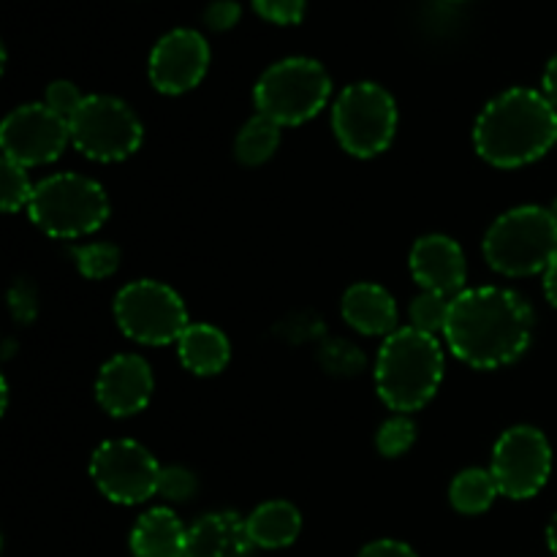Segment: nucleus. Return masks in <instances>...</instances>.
<instances>
[{
	"label": "nucleus",
	"instance_id": "nucleus-15",
	"mask_svg": "<svg viewBox=\"0 0 557 557\" xmlns=\"http://www.w3.org/2000/svg\"><path fill=\"white\" fill-rule=\"evenodd\" d=\"M411 272L413 281L424 288V292L441 294V297H451V294H462L466 286L468 267L466 253L460 245L444 234H430L422 237L411 250Z\"/></svg>",
	"mask_w": 557,
	"mask_h": 557
},
{
	"label": "nucleus",
	"instance_id": "nucleus-21",
	"mask_svg": "<svg viewBox=\"0 0 557 557\" xmlns=\"http://www.w3.org/2000/svg\"><path fill=\"white\" fill-rule=\"evenodd\" d=\"M498 495L500 490L495 484V476L490 471H482V468H468L449 487L451 506L462 515H482L493 506Z\"/></svg>",
	"mask_w": 557,
	"mask_h": 557
},
{
	"label": "nucleus",
	"instance_id": "nucleus-10",
	"mask_svg": "<svg viewBox=\"0 0 557 557\" xmlns=\"http://www.w3.org/2000/svg\"><path fill=\"white\" fill-rule=\"evenodd\" d=\"M161 468L156 457L136 441H107L92 455L90 476L109 500L134 506L158 495Z\"/></svg>",
	"mask_w": 557,
	"mask_h": 557
},
{
	"label": "nucleus",
	"instance_id": "nucleus-3",
	"mask_svg": "<svg viewBox=\"0 0 557 557\" xmlns=\"http://www.w3.org/2000/svg\"><path fill=\"white\" fill-rule=\"evenodd\" d=\"M444 379V348L438 337L406 326L392 332L375 362V386L392 411L411 413L428 406Z\"/></svg>",
	"mask_w": 557,
	"mask_h": 557
},
{
	"label": "nucleus",
	"instance_id": "nucleus-4",
	"mask_svg": "<svg viewBox=\"0 0 557 557\" xmlns=\"http://www.w3.org/2000/svg\"><path fill=\"white\" fill-rule=\"evenodd\" d=\"M557 253V218L544 207H517L484 237V259L495 272L528 277L544 272Z\"/></svg>",
	"mask_w": 557,
	"mask_h": 557
},
{
	"label": "nucleus",
	"instance_id": "nucleus-12",
	"mask_svg": "<svg viewBox=\"0 0 557 557\" xmlns=\"http://www.w3.org/2000/svg\"><path fill=\"white\" fill-rule=\"evenodd\" d=\"M69 141L71 125L60 120L47 103H27L14 109L0 125L5 161L25 169L58 161Z\"/></svg>",
	"mask_w": 557,
	"mask_h": 557
},
{
	"label": "nucleus",
	"instance_id": "nucleus-7",
	"mask_svg": "<svg viewBox=\"0 0 557 557\" xmlns=\"http://www.w3.org/2000/svg\"><path fill=\"white\" fill-rule=\"evenodd\" d=\"M332 125L343 150L357 158H373L395 139L397 103L381 85L357 82L337 98Z\"/></svg>",
	"mask_w": 557,
	"mask_h": 557
},
{
	"label": "nucleus",
	"instance_id": "nucleus-20",
	"mask_svg": "<svg viewBox=\"0 0 557 557\" xmlns=\"http://www.w3.org/2000/svg\"><path fill=\"white\" fill-rule=\"evenodd\" d=\"M245 522H248V536L253 542V547L264 549L288 547V544L297 542L299 531H302V515L288 500L261 504Z\"/></svg>",
	"mask_w": 557,
	"mask_h": 557
},
{
	"label": "nucleus",
	"instance_id": "nucleus-22",
	"mask_svg": "<svg viewBox=\"0 0 557 557\" xmlns=\"http://www.w3.org/2000/svg\"><path fill=\"white\" fill-rule=\"evenodd\" d=\"M277 145H281V125L275 120L264 117V114H256L239 131L234 152H237L245 166H259V163L270 161L275 156Z\"/></svg>",
	"mask_w": 557,
	"mask_h": 557
},
{
	"label": "nucleus",
	"instance_id": "nucleus-9",
	"mask_svg": "<svg viewBox=\"0 0 557 557\" xmlns=\"http://www.w3.org/2000/svg\"><path fill=\"white\" fill-rule=\"evenodd\" d=\"M71 145L92 161H123L141 145V123L134 109L112 96H87L71 120Z\"/></svg>",
	"mask_w": 557,
	"mask_h": 557
},
{
	"label": "nucleus",
	"instance_id": "nucleus-17",
	"mask_svg": "<svg viewBox=\"0 0 557 557\" xmlns=\"http://www.w3.org/2000/svg\"><path fill=\"white\" fill-rule=\"evenodd\" d=\"M343 319L362 335L397 332V305L386 288L375 283H357L343 294Z\"/></svg>",
	"mask_w": 557,
	"mask_h": 557
},
{
	"label": "nucleus",
	"instance_id": "nucleus-32",
	"mask_svg": "<svg viewBox=\"0 0 557 557\" xmlns=\"http://www.w3.org/2000/svg\"><path fill=\"white\" fill-rule=\"evenodd\" d=\"M544 96L549 98V103L557 109V54L547 63L544 71Z\"/></svg>",
	"mask_w": 557,
	"mask_h": 557
},
{
	"label": "nucleus",
	"instance_id": "nucleus-1",
	"mask_svg": "<svg viewBox=\"0 0 557 557\" xmlns=\"http://www.w3.org/2000/svg\"><path fill=\"white\" fill-rule=\"evenodd\" d=\"M533 310L509 288H468L451 299L444 335L451 354L479 370L506 368L528 351L533 337Z\"/></svg>",
	"mask_w": 557,
	"mask_h": 557
},
{
	"label": "nucleus",
	"instance_id": "nucleus-30",
	"mask_svg": "<svg viewBox=\"0 0 557 557\" xmlns=\"http://www.w3.org/2000/svg\"><path fill=\"white\" fill-rule=\"evenodd\" d=\"M239 16H243V9L234 0H215L205 11V22L212 30H232L239 22Z\"/></svg>",
	"mask_w": 557,
	"mask_h": 557
},
{
	"label": "nucleus",
	"instance_id": "nucleus-34",
	"mask_svg": "<svg viewBox=\"0 0 557 557\" xmlns=\"http://www.w3.org/2000/svg\"><path fill=\"white\" fill-rule=\"evenodd\" d=\"M547 542H549V549H553V555L557 557V515L553 517V522H549L547 528Z\"/></svg>",
	"mask_w": 557,
	"mask_h": 557
},
{
	"label": "nucleus",
	"instance_id": "nucleus-11",
	"mask_svg": "<svg viewBox=\"0 0 557 557\" xmlns=\"http://www.w3.org/2000/svg\"><path fill=\"white\" fill-rule=\"evenodd\" d=\"M553 471V449L536 428H511L498 438L490 473L500 495L511 500L533 498L547 484Z\"/></svg>",
	"mask_w": 557,
	"mask_h": 557
},
{
	"label": "nucleus",
	"instance_id": "nucleus-31",
	"mask_svg": "<svg viewBox=\"0 0 557 557\" xmlns=\"http://www.w3.org/2000/svg\"><path fill=\"white\" fill-rule=\"evenodd\" d=\"M359 557H417L408 544L392 542V539H381V542L368 544V547L359 553Z\"/></svg>",
	"mask_w": 557,
	"mask_h": 557
},
{
	"label": "nucleus",
	"instance_id": "nucleus-23",
	"mask_svg": "<svg viewBox=\"0 0 557 557\" xmlns=\"http://www.w3.org/2000/svg\"><path fill=\"white\" fill-rule=\"evenodd\" d=\"M451 313V299L441 297V294L422 292L411 302V326L413 330L424 332V335H438L446 330Z\"/></svg>",
	"mask_w": 557,
	"mask_h": 557
},
{
	"label": "nucleus",
	"instance_id": "nucleus-29",
	"mask_svg": "<svg viewBox=\"0 0 557 557\" xmlns=\"http://www.w3.org/2000/svg\"><path fill=\"white\" fill-rule=\"evenodd\" d=\"M305 3L308 0H253V9L275 25H297L305 16Z\"/></svg>",
	"mask_w": 557,
	"mask_h": 557
},
{
	"label": "nucleus",
	"instance_id": "nucleus-35",
	"mask_svg": "<svg viewBox=\"0 0 557 557\" xmlns=\"http://www.w3.org/2000/svg\"><path fill=\"white\" fill-rule=\"evenodd\" d=\"M553 215L557 218V199H555V205H553Z\"/></svg>",
	"mask_w": 557,
	"mask_h": 557
},
{
	"label": "nucleus",
	"instance_id": "nucleus-6",
	"mask_svg": "<svg viewBox=\"0 0 557 557\" xmlns=\"http://www.w3.org/2000/svg\"><path fill=\"white\" fill-rule=\"evenodd\" d=\"M332 92L330 74L310 58H288L270 65L256 82L253 101L259 114L277 125H302L326 107Z\"/></svg>",
	"mask_w": 557,
	"mask_h": 557
},
{
	"label": "nucleus",
	"instance_id": "nucleus-18",
	"mask_svg": "<svg viewBox=\"0 0 557 557\" xmlns=\"http://www.w3.org/2000/svg\"><path fill=\"white\" fill-rule=\"evenodd\" d=\"M188 531L172 509H152L139 517L131 533L134 557H185Z\"/></svg>",
	"mask_w": 557,
	"mask_h": 557
},
{
	"label": "nucleus",
	"instance_id": "nucleus-25",
	"mask_svg": "<svg viewBox=\"0 0 557 557\" xmlns=\"http://www.w3.org/2000/svg\"><path fill=\"white\" fill-rule=\"evenodd\" d=\"M33 190H36V185H30V180H27V169L3 158V174H0V205H3V210L16 212L30 205Z\"/></svg>",
	"mask_w": 557,
	"mask_h": 557
},
{
	"label": "nucleus",
	"instance_id": "nucleus-33",
	"mask_svg": "<svg viewBox=\"0 0 557 557\" xmlns=\"http://www.w3.org/2000/svg\"><path fill=\"white\" fill-rule=\"evenodd\" d=\"M544 294H547L549 302L557 308V253H555V259L549 261L547 270H544Z\"/></svg>",
	"mask_w": 557,
	"mask_h": 557
},
{
	"label": "nucleus",
	"instance_id": "nucleus-19",
	"mask_svg": "<svg viewBox=\"0 0 557 557\" xmlns=\"http://www.w3.org/2000/svg\"><path fill=\"white\" fill-rule=\"evenodd\" d=\"M177 351L185 370L196 375L221 373L232 357L226 335L210 324H188V330L177 341Z\"/></svg>",
	"mask_w": 557,
	"mask_h": 557
},
{
	"label": "nucleus",
	"instance_id": "nucleus-2",
	"mask_svg": "<svg viewBox=\"0 0 557 557\" xmlns=\"http://www.w3.org/2000/svg\"><path fill=\"white\" fill-rule=\"evenodd\" d=\"M557 141V109L544 92L511 87L484 107L473 145L487 163L517 169L539 161Z\"/></svg>",
	"mask_w": 557,
	"mask_h": 557
},
{
	"label": "nucleus",
	"instance_id": "nucleus-16",
	"mask_svg": "<svg viewBox=\"0 0 557 557\" xmlns=\"http://www.w3.org/2000/svg\"><path fill=\"white\" fill-rule=\"evenodd\" d=\"M253 547L248 536V522L232 511L207 515L188 528L185 557H245Z\"/></svg>",
	"mask_w": 557,
	"mask_h": 557
},
{
	"label": "nucleus",
	"instance_id": "nucleus-24",
	"mask_svg": "<svg viewBox=\"0 0 557 557\" xmlns=\"http://www.w3.org/2000/svg\"><path fill=\"white\" fill-rule=\"evenodd\" d=\"M74 261L82 275L90 281H101L120 267V250L112 243H90L74 250Z\"/></svg>",
	"mask_w": 557,
	"mask_h": 557
},
{
	"label": "nucleus",
	"instance_id": "nucleus-13",
	"mask_svg": "<svg viewBox=\"0 0 557 557\" xmlns=\"http://www.w3.org/2000/svg\"><path fill=\"white\" fill-rule=\"evenodd\" d=\"M210 65V47L205 36L188 27L166 33L152 47L150 54V82L156 90L166 96H180L199 85Z\"/></svg>",
	"mask_w": 557,
	"mask_h": 557
},
{
	"label": "nucleus",
	"instance_id": "nucleus-27",
	"mask_svg": "<svg viewBox=\"0 0 557 557\" xmlns=\"http://www.w3.org/2000/svg\"><path fill=\"white\" fill-rule=\"evenodd\" d=\"M82 103H85V96H82L79 87L71 85V82L60 79L47 87V107L52 109L60 120H65V123H71V120L76 117Z\"/></svg>",
	"mask_w": 557,
	"mask_h": 557
},
{
	"label": "nucleus",
	"instance_id": "nucleus-14",
	"mask_svg": "<svg viewBox=\"0 0 557 557\" xmlns=\"http://www.w3.org/2000/svg\"><path fill=\"white\" fill-rule=\"evenodd\" d=\"M152 386L150 364L136 354H120L98 373L96 397L109 417H134L150 403Z\"/></svg>",
	"mask_w": 557,
	"mask_h": 557
},
{
	"label": "nucleus",
	"instance_id": "nucleus-26",
	"mask_svg": "<svg viewBox=\"0 0 557 557\" xmlns=\"http://www.w3.org/2000/svg\"><path fill=\"white\" fill-rule=\"evenodd\" d=\"M417 441V428H413L411 419L406 417H395L389 422L381 424L379 435H375V446L384 457H400L406 455L408 449Z\"/></svg>",
	"mask_w": 557,
	"mask_h": 557
},
{
	"label": "nucleus",
	"instance_id": "nucleus-5",
	"mask_svg": "<svg viewBox=\"0 0 557 557\" xmlns=\"http://www.w3.org/2000/svg\"><path fill=\"white\" fill-rule=\"evenodd\" d=\"M27 212L49 237L74 239L98 232L107 223L109 199L96 180L63 172L36 185Z\"/></svg>",
	"mask_w": 557,
	"mask_h": 557
},
{
	"label": "nucleus",
	"instance_id": "nucleus-8",
	"mask_svg": "<svg viewBox=\"0 0 557 557\" xmlns=\"http://www.w3.org/2000/svg\"><path fill=\"white\" fill-rule=\"evenodd\" d=\"M114 319L125 337L145 346H166L188 330V313L174 288L158 281H134L114 297Z\"/></svg>",
	"mask_w": 557,
	"mask_h": 557
},
{
	"label": "nucleus",
	"instance_id": "nucleus-28",
	"mask_svg": "<svg viewBox=\"0 0 557 557\" xmlns=\"http://www.w3.org/2000/svg\"><path fill=\"white\" fill-rule=\"evenodd\" d=\"M196 493V476L183 466L161 468L158 479V495L169 500H188Z\"/></svg>",
	"mask_w": 557,
	"mask_h": 557
}]
</instances>
